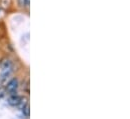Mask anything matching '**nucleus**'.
<instances>
[{
    "label": "nucleus",
    "instance_id": "obj_1",
    "mask_svg": "<svg viewBox=\"0 0 130 119\" xmlns=\"http://www.w3.org/2000/svg\"><path fill=\"white\" fill-rule=\"evenodd\" d=\"M13 71V64L9 59H4L1 62V70H0V79L4 81Z\"/></svg>",
    "mask_w": 130,
    "mask_h": 119
},
{
    "label": "nucleus",
    "instance_id": "obj_6",
    "mask_svg": "<svg viewBox=\"0 0 130 119\" xmlns=\"http://www.w3.org/2000/svg\"><path fill=\"white\" fill-rule=\"evenodd\" d=\"M29 4H30V0H24V6L25 7H29Z\"/></svg>",
    "mask_w": 130,
    "mask_h": 119
},
{
    "label": "nucleus",
    "instance_id": "obj_3",
    "mask_svg": "<svg viewBox=\"0 0 130 119\" xmlns=\"http://www.w3.org/2000/svg\"><path fill=\"white\" fill-rule=\"evenodd\" d=\"M23 97L16 95V94H11V96L8 98V103L12 106H19L21 101H22Z\"/></svg>",
    "mask_w": 130,
    "mask_h": 119
},
{
    "label": "nucleus",
    "instance_id": "obj_7",
    "mask_svg": "<svg viewBox=\"0 0 130 119\" xmlns=\"http://www.w3.org/2000/svg\"><path fill=\"white\" fill-rule=\"evenodd\" d=\"M18 3L21 7H24V0H18Z\"/></svg>",
    "mask_w": 130,
    "mask_h": 119
},
{
    "label": "nucleus",
    "instance_id": "obj_4",
    "mask_svg": "<svg viewBox=\"0 0 130 119\" xmlns=\"http://www.w3.org/2000/svg\"><path fill=\"white\" fill-rule=\"evenodd\" d=\"M22 112H23V115H25L26 117H28L29 116V114H30V109H29V104L28 103H26L22 108Z\"/></svg>",
    "mask_w": 130,
    "mask_h": 119
},
{
    "label": "nucleus",
    "instance_id": "obj_5",
    "mask_svg": "<svg viewBox=\"0 0 130 119\" xmlns=\"http://www.w3.org/2000/svg\"><path fill=\"white\" fill-rule=\"evenodd\" d=\"M5 93H6V90H4L2 87H0V98L4 97L5 96Z\"/></svg>",
    "mask_w": 130,
    "mask_h": 119
},
{
    "label": "nucleus",
    "instance_id": "obj_2",
    "mask_svg": "<svg viewBox=\"0 0 130 119\" xmlns=\"http://www.w3.org/2000/svg\"><path fill=\"white\" fill-rule=\"evenodd\" d=\"M18 85H19L18 80H17L16 78H12V79L7 83L5 90H6V92H8V93H10V94H15L17 89H18Z\"/></svg>",
    "mask_w": 130,
    "mask_h": 119
}]
</instances>
